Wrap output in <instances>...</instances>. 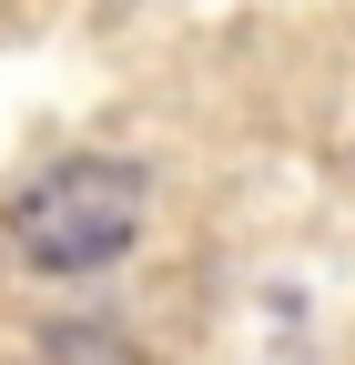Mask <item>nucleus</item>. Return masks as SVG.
Segmentation results:
<instances>
[{"label": "nucleus", "mask_w": 355, "mask_h": 365, "mask_svg": "<svg viewBox=\"0 0 355 365\" xmlns=\"http://www.w3.org/2000/svg\"><path fill=\"white\" fill-rule=\"evenodd\" d=\"M132 234H143V173L132 163H102V153H71L11 203V244L41 264V274H92L112 264Z\"/></svg>", "instance_id": "1"}]
</instances>
